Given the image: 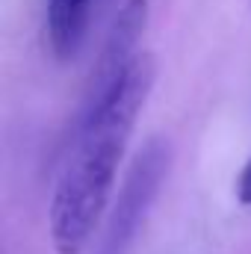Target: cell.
Returning <instances> with one entry per match:
<instances>
[{"mask_svg": "<svg viewBox=\"0 0 251 254\" xmlns=\"http://www.w3.org/2000/svg\"><path fill=\"white\" fill-rule=\"evenodd\" d=\"M237 198H240V204L251 207V160L246 163V169L237 178Z\"/></svg>", "mask_w": 251, "mask_h": 254, "instance_id": "5", "label": "cell"}, {"mask_svg": "<svg viewBox=\"0 0 251 254\" xmlns=\"http://www.w3.org/2000/svg\"><path fill=\"white\" fill-rule=\"evenodd\" d=\"M148 27V0H125V6L119 9L110 33H107V42L101 48V57L95 63L92 71V80H89V89H86V107H95L101 104L130 71V65L136 63L139 57V42H142V33Z\"/></svg>", "mask_w": 251, "mask_h": 254, "instance_id": "2", "label": "cell"}, {"mask_svg": "<svg viewBox=\"0 0 251 254\" xmlns=\"http://www.w3.org/2000/svg\"><path fill=\"white\" fill-rule=\"evenodd\" d=\"M166 163H169V154H166L163 142H148V148L136 157V163H133V169L125 181V190L119 195V204H116V219H113V237L116 240L127 237L136 228L139 216L151 204L154 192L166 175Z\"/></svg>", "mask_w": 251, "mask_h": 254, "instance_id": "3", "label": "cell"}, {"mask_svg": "<svg viewBox=\"0 0 251 254\" xmlns=\"http://www.w3.org/2000/svg\"><path fill=\"white\" fill-rule=\"evenodd\" d=\"M95 0H48V42L60 60H71L89 30Z\"/></svg>", "mask_w": 251, "mask_h": 254, "instance_id": "4", "label": "cell"}, {"mask_svg": "<svg viewBox=\"0 0 251 254\" xmlns=\"http://www.w3.org/2000/svg\"><path fill=\"white\" fill-rule=\"evenodd\" d=\"M154 77V57L139 54L125 80L101 104L83 110L71 151L60 166L48 210L51 240L60 254H80L89 246L110 204L119 163L127 151L139 110L151 95Z\"/></svg>", "mask_w": 251, "mask_h": 254, "instance_id": "1", "label": "cell"}]
</instances>
